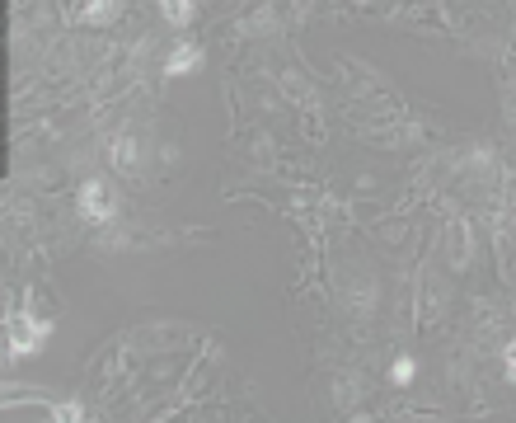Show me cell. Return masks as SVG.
Returning a JSON list of instances; mask_svg holds the SVG:
<instances>
[{
  "label": "cell",
  "mask_w": 516,
  "mask_h": 423,
  "mask_svg": "<svg viewBox=\"0 0 516 423\" xmlns=\"http://www.w3.org/2000/svg\"><path fill=\"white\" fill-rule=\"evenodd\" d=\"M118 212H122V198H118V188H113V179L90 174V179L76 188V217L80 221H90V226H113Z\"/></svg>",
  "instance_id": "3957f363"
},
{
  "label": "cell",
  "mask_w": 516,
  "mask_h": 423,
  "mask_svg": "<svg viewBox=\"0 0 516 423\" xmlns=\"http://www.w3.org/2000/svg\"><path fill=\"white\" fill-rule=\"evenodd\" d=\"M474 250H479L474 226L465 217H456L451 226H446V264H451V273H465V268H474Z\"/></svg>",
  "instance_id": "8992f818"
},
{
  "label": "cell",
  "mask_w": 516,
  "mask_h": 423,
  "mask_svg": "<svg viewBox=\"0 0 516 423\" xmlns=\"http://www.w3.org/2000/svg\"><path fill=\"white\" fill-rule=\"evenodd\" d=\"M160 19L169 29H188L198 19V0H160Z\"/></svg>",
  "instance_id": "5bb4252c"
},
{
  "label": "cell",
  "mask_w": 516,
  "mask_h": 423,
  "mask_svg": "<svg viewBox=\"0 0 516 423\" xmlns=\"http://www.w3.org/2000/svg\"><path fill=\"white\" fill-rule=\"evenodd\" d=\"M366 400V376L362 372H338L334 376V405L343 409V414H352V409H362Z\"/></svg>",
  "instance_id": "8fae6325"
},
{
  "label": "cell",
  "mask_w": 516,
  "mask_h": 423,
  "mask_svg": "<svg viewBox=\"0 0 516 423\" xmlns=\"http://www.w3.org/2000/svg\"><path fill=\"white\" fill-rule=\"evenodd\" d=\"M338 301H343V311L362 325V320H376L380 311V278L371 273V268L352 264L338 273Z\"/></svg>",
  "instance_id": "7a4b0ae2"
},
{
  "label": "cell",
  "mask_w": 516,
  "mask_h": 423,
  "mask_svg": "<svg viewBox=\"0 0 516 423\" xmlns=\"http://www.w3.org/2000/svg\"><path fill=\"white\" fill-rule=\"evenodd\" d=\"M413 376H418V362H413V358H395V362H390V386H413Z\"/></svg>",
  "instance_id": "9a60e30c"
},
{
  "label": "cell",
  "mask_w": 516,
  "mask_h": 423,
  "mask_svg": "<svg viewBox=\"0 0 516 423\" xmlns=\"http://www.w3.org/2000/svg\"><path fill=\"white\" fill-rule=\"evenodd\" d=\"M470 325H474V334H479V339H488V334H502V325H507V311H502L498 301H474Z\"/></svg>",
  "instance_id": "4fadbf2b"
},
{
  "label": "cell",
  "mask_w": 516,
  "mask_h": 423,
  "mask_svg": "<svg viewBox=\"0 0 516 423\" xmlns=\"http://www.w3.org/2000/svg\"><path fill=\"white\" fill-rule=\"evenodd\" d=\"M122 15H127V0H85L76 10V24L80 29H113Z\"/></svg>",
  "instance_id": "ba28073f"
},
{
  "label": "cell",
  "mask_w": 516,
  "mask_h": 423,
  "mask_svg": "<svg viewBox=\"0 0 516 423\" xmlns=\"http://www.w3.org/2000/svg\"><path fill=\"white\" fill-rule=\"evenodd\" d=\"M52 419H57V423H80V419H90V414H85V405H80V400H66V405L52 409Z\"/></svg>",
  "instance_id": "2e32d148"
},
{
  "label": "cell",
  "mask_w": 516,
  "mask_h": 423,
  "mask_svg": "<svg viewBox=\"0 0 516 423\" xmlns=\"http://www.w3.org/2000/svg\"><path fill=\"white\" fill-rule=\"evenodd\" d=\"M399 24H418V29H446L451 24V15L441 10V5H432V0H418V5H409V10H399Z\"/></svg>",
  "instance_id": "7c38bea8"
},
{
  "label": "cell",
  "mask_w": 516,
  "mask_h": 423,
  "mask_svg": "<svg viewBox=\"0 0 516 423\" xmlns=\"http://www.w3.org/2000/svg\"><path fill=\"white\" fill-rule=\"evenodd\" d=\"M108 165L122 174V179H141L146 174V141L137 132H113L108 141Z\"/></svg>",
  "instance_id": "5b68a950"
},
{
  "label": "cell",
  "mask_w": 516,
  "mask_h": 423,
  "mask_svg": "<svg viewBox=\"0 0 516 423\" xmlns=\"http://www.w3.org/2000/svg\"><path fill=\"white\" fill-rule=\"evenodd\" d=\"M507 231L516 235V198H512V207H507Z\"/></svg>",
  "instance_id": "ffe728a7"
},
{
  "label": "cell",
  "mask_w": 516,
  "mask_h": 423,
  "mask_svg": "<svg viewBox=\"0 0 516 423\" xmlns=\"http://www.w3.org/2000/svg\"><path fill=\"white\" fill-rule=\"evenodd\" d=\"M202 62H207V52H202V43H174L165 52V66H160V76L179 80V76H193V71H202Z\"/></svg>",
  "instance_id": "52a82bcc"
},
{
  "label": "cell",
  "mask_w": 516,
  "mask_h": 423,
  "mask_svg": "<svg viewBox=\"0 0 516 423\" xmlns=\"http://www.w3.org/2000/svg\"><path fill=\"white\" fill-rule=\"evenodd\" d=\"M502 109H507V123H512V132H516V85L502 90Z\"/></svg>",
  "instance_id": "d6986e66"
},
{
  "label": "cell",
  "mask_w": 516,
  "mask_h": 423,
  "mask_svg": "<svg viewBox=\"0 0 516 423\" xmlns=\"http://www.w3.org/2000/svg\"><path fill=\"white\" fill-rule=\"evenodd\" d=\"M277 29H282L277 0H263L254 15H244L240 24H235V38H277Z\"/></svg>",
  "instance_id": "9c48e42d"
},
{
  "label": "cell",
  "mask_w": 516,
  "mask_h": 423,
  "mask_svg": "<svg viewBox=\"0 0 516 423\" xmlns=\"http://www.w3.org/2000/svg\"><path fill=\"white\" fill-rule=\"evenodd\" d=\"M502 367H507V381H516V339H507L502 348Z\"/></svg>",
  "instance_id": "ac0fdd59"
},
{
  "label": "cell",
  "mask_w": 516,
  "mask_h": 423,
  "mask_svg": "<svg viewBox=\"0 0 516 423\" xmlns=\"http://www.w3.org/2000/svg\"><path fill=\"white\" fill-rule=\"evenodd\" d=\"M47 334H52V320H47V315H33V311L10 306V311H5V362L43 353Z\"/></svg>",
  "instance_id": "6da1fadb"
},
{
  "label": "cell",
  "mask_w": 516,
  "mask_h": 423,
  "mask_svg": "<svg viewBox=\"0 0 516 423\" xmlns=\"http://www.w3.org/2000/svg\"><path fill=\"white\" fill-rule=\"evenodd\" d=\"M418 301H423V306H418V320H423V325H437L441 311H446V287L437 282L432 268H423V292H418Z\"/></svg>",
  "instance_id": "30bf717a"
},
{
  "label": "cell",
  "mask_w": 516,
  "mask_h": 423,
  "mask_svg": "<svg viewBox=\"0 0 516 423\" xmlns=\"http://www.w3.org/2000/svg\"><path fill=\"white\" fill-rule=\"evenodd\" d=\"M249 151L258 156V165H273V137H268V132H258V137L249 141Z\"/></svg>",
  "instance_id": "e0dca14e"
},
{
  "label": "cell",
  "mask_w": 516,
  "mask_h": 423,
  "mask_svg": "<svg viewBox=\"0 0 516 423\" xmlns=\"http://www.w3.org/2000/svg\"><path fill=\"white\" fill-rule=\"evenodd\" d=\"M362 141H371L380 151H423L427 141H432V127L418 123L413 113H404V118H390V123H380V127H362Z\"/></svg>",
  "instance_id": "277c9868"
}]
</instances>
